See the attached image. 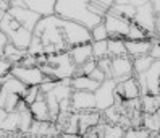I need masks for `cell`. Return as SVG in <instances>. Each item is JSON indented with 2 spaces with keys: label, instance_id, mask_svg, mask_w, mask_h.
<instances>
[{
  "label": "cell",
  "instance_id": "cell-1",
  "mask_svg": "<svg viewBox=\"0 0 160 138\" xmlns=\"http://www.w3.org/2000/svg\"><path fill=\"white\" fill-rule=\"evenodd\" d=\"M55 15L65 21L78 23L88 29H92L103 20L89 10V2L86 0H57Z\"/></svg>",
  "mask_w": 160,
  "mask_h": 138
},
{
  "label": "cell",
  "instance_id": "cell-2",
  "mask_svg": "<svg viewBox=\"0 0 160 138\" xmlns=\"http://www.w3.org/2000/svg\"><path fill=\"white\" fill-rule=\"evenodd\" d=\"M62 31H63V36H65V42H67V45H68V50L71 47H76V45L91 44L92 42L91 29H88V28H84V26L78 24V23L63 20Z\"/></svg>",
  "mask_w": 160,
  "mask_h": 138
},
{
  "label": "cell",
  "instance_id": "cell-3",
  "mask_svg": "<svg viewBox=\"0 0 160 138\" xmlns=\"http://www.w3.org/2000/svg\"><path fill=\"white\" fill-rule=\"evenodd\" d=\"M139 28L149 34V38H155V24H157V13L154 10L152 2H144L139 0L138 3V10H136V16L133 20Z\"/></svg>",
  "mask_w": 160,
  "mask_h": 138
},
{
  "label": "cell",
  "instance_id": "cell-4",
  "mask_svg": "<svg viewBox=\"0 0 160 138\" xmlns=\"http://www.w3.org/2000/svg\"><path fill=\"white\" fill-rule=\"evenodd\" d=\"M131 23L133 21H129V20H126V18L113 13L112 10L107 13L105 18H103V24H105L107 31H108L110 39H125L126 41V36L129 33Z\"/></svg>",
  "mask_w": 160,
  "mask_h": 138
},
{
  "label": "cell",
  "instance_id": "cell-5",
  "mask_svg": "<svg viewBox=\"0 0 160 138\" xmlns=\"http://www.w3.org/2000/svg\"><path fill=\"white\" fill-rule=\"evenodd\" d=\"M115 88H117V81L113 78H108L99 86V89L94 93L96 96V110L97 112H105L107 109H110L115 104Z\"/></svg>",
  "mask_w": 160,
  "mask_h": 138
},
{
  "label": "cell",
  "instance_id": "cell-6",
  "mask_svg": "<svg viewBox=\"0 0 160 138\" xmlns=\"http://www.w3.org/2000/svg\"><path fill=\"white\" fill-rule=\"evenodd\" d=\"M10 75H13L15 78H18L24 86L28 88H34V86H41L42 83L47 80V77L42 73V70L39 67L34 68H24L21 65H13L10 70Z\"/></svg>",
  "mask_w": 160,
  "mask_h": 138
},
{
  "label": "cell",
  "instance_id": "cell-7",
  "mask_svg": "<svg viewBox=\"0 0 160 138\" xmlns=\"http://www.w3.org/2000/svg\"><path fill=\"white\" fill-rule=\"evenodd\" d=\"M71 109L76 114L96 110V96H94V93H89V91H73Z\"/></svg>",
  "mask_w": 160,
  "mask_h": 138
},
{
  "label": "cell",
  "instance_id": "cell-8",
  "mask_svg": "<svg viewBox=\"0 0 160 138\" xmlns=\"http://www.w3.org/2000/svg\"><path fill=\"white\" fill-rule=\"evenodd\" d=\"M134 77V67L131 57H120L112 60V78L117 83H123Z\"/></svg>",
  "mask_w": 160,
  "mask_h": 138
},
{
  "label": "cell",
  "instance_id": "cell-9",
  "mask_svg": "<svg viewBox=\"0 0 160 138\" xmlns=\"http://www.w3.org/2000/svg\"><path fill=\"white\" fill-rule=\"evenodd\" d=\"M8 13H10L23 28H26V29L31 31V33H34L37 23H39V20H41L39 15H36L34 12H31L29 8H26V7H12L10 5Z\"/></svg>",
  "mask_w": 160,
  "mask_h": 138
},
{
  "label": "cell",
  "instance_id": "cell-10",
  "mask_svg": "<svg viewBox=\"0 0 160 138\" xmlns=\"http://www.w3.org/2000/svg\"><path fill=\"white\" fill-rule=\"evenodd\" d=\"M115 94L120 96L123 101H131V99H139L141 98V89L136 78H129L123 83H117L115 88Z\"/></svg>",
  "mask_w": 160,
  "mask_h": 138
},
{
  "label": "cell",
  "instance_id": "cell-11",
  "mask_svg": "<svg viewBox=\"0 0 160 138\" xmlns=\"http://www.w3.org/2000/svg\"><path fill=\"white\" fill-rule=\"evenodd\" d=\"M29 135L32 138H58L60 132H58L57 125H55V122H39V120H34Z\"/></svg>",
  "mask_w": 160,
  "mask_h": 138
},
{
  "label": "cell",
  "instance_id": "cell-12",
  "mask_svg": "<svg viewBox=\"0 0 160 138\" xmlns=\"http://www.w3.org/2000/svg\"><path fill=\"white\" fill-rule=\"evenodd\" d=\"M55 7H57V0H26V8H29L41 18L53 16Z\"/></svg>",
  "mask_w": 160,
  "mask_h": 138
},
{
  "label": "cell",
  "instance_id": "cell-13",
  "mask_svg": "<svg viewBox=\"0 0 160 138\" xmlns=\"http://www.w3.org/2000/svg\"><path fill=\"white\" fill-rule=\"evenodd\" d=\"M126 44V52L128 57L131 59H138V57H144V55H150L152 50V39H146V41H125Z\"/></svg>",
  "mask_w": 160,
  "mask_h": 138
},
{
  "label": "cell",
  "instance_id": "cell-14",
  "mask_svg": "<svg viewBox=\"0 0 160 138\" xmlns=\"http://www.w3.org/2000/svg\"><path fill=\"white\" fill-rule=\"evenodd\" d=\"M147 94L160 96V60H155L146 73Z\"/></svg>",
  "mask_w": 160,
  "mask_h": 138
},
{
  "label": "cell",
  "instance_id": "cell-15",
  "mask_svg": "<svg viewBox=\"0 0 160 138\" xmlns=\"http://www.w3.org/2000/svg\"><path fill=\"white\" fill-rule=\"evenodd\" d=\"M29 110L34 117V120H39V122H52L50 120V110L49 106H47V101H45V94L41 93V96L37 98L36 103H32L29 106Z\"/></svg>",
  "mask_w": 160,
  "mask_h": 138
},
{
  "label": "cell",
  "instance_id": "cell-16",
  "mask_svg": "<svg viewBox=\"0 0 160 138\" xmlns=\"http://www.w3.org/2000/svg\"><path fill=\"white\" fill-rule=\"evenodd\" d=\"M70 57L73 60V63L78 67L84 65L86 62L92 60V45L91 44H82V45H76V47H71L68 50Z\"/></svg>",
  "mask_w": 160,
  "mask_h": 138
},
{
  "label": "cell",
  "instance_id": "cell-17",
  "mask_svg": "<svg viewBox=\"0 0 160 138\" xmlns=\"http://www.w3.org/2000/svg\"><path fill=\"white\" fill-rule=\"evenodd\" d=\"M138 3L139 2H134V0H126V2H113V5H112V8L110 10L113 12V13H117V15H120V16H123V18H126V20H129V21H133L134 20V16H136V10H138Z\"/></svg>",
  "mask_w": 160,
  "mask_h": 138
},
{
  "label": "cell",
  "instance_id": "cell-18",
  "mask_svg": "<svg viewBox=\"0 0 160 138\" xmlns=\"http://www.w3.org/2000/svg\"><path fill=\"white\" fill-rule=\"evenodd\" d=\"M0 91H3V93H7V94H18V96L24 98L26 91H28V86H24L23 83L18 78H15L13 75H8L2 81V85H0Z\"/></svg>",
  "mask_w": 160,
  "mask_h": 138
},
{
  "label": "cell",
  "instance_id": "cell-19",
  "mask_svg": "<svg viewBox=\"0 0 160 138\" xmlns=\"http://www.w3.org/2000/svg\"><path fill=\"white\" fill-rule=\"evenodd\" d=\"M100 122H102V114L97 112V110L79 114V135L82 136L88 130H91V128H96Z\"/></svg>",
  "mask_w": 160,
  "mask_h": 138
},
{
  "label": "cell",
  "instance_id": "cell-20",
  "mask_svg": "<svg viewBox=\"0 0 160 138\" xmlns=\"http://www.w3.org/2000/svg\"><path fill=\"white\" fill-rule=\"evenodd\" d=\"M32 38H34V34L31 33V31H28L26 28H20V29H16L10 38H8V41H10L15 47H18V49H21V50H26L28 52V47H29V44H31V41H32Z\"/></svg>",
  "mask_w": 160,
  "mask_h": 138
},
{
  "label": "cell",
  "instance_id": "cell-21",
  "mask_svg": "<svg viewBox=\"0 0 160 138\" xmlns=\"http://www.w3.org/2000/svg\"><path fill=\"white\" fill-rule=\"evenodd\" d=\"M97 133L100 138H123L125 136V128L121 125H113V124H107L102 119V122L96 127Z\"/></svg>",
  "mask_w": 160,
  "mask_h": 138
},
{
  "label": "cell",
  "instance_id": "cell-22",
  "mask_svg": "<svg viewBox=\"0 0 160 138\" xmlns=\"http://www.w3.org/2000/svg\"><path fill=\"white\" fill-rule=\"evenodd\" d=\"M99 83L91 80L89 77H74L71 80V88L73 91H89V93H96L99 89Z\"/></svg>",
  "mask_w": 160,
  "mask_h": 138
},
{
  "label": "cell",
  "instance_id": "cell-23",
  "mask_svg": "<svg viewBox=\"0 0 160 138\" xmlns=\"http://www.w3.org/2000/svg\"><path fill=\"white\" fill-rule=\"evenodd\" d=\"M28 55V52L26 50H21V49H18V47H15V45L12 44V42H8L7 44V47H5V54H3V59L10 63V65L13 67V65H20L21 63V60Z\"/></svg>",
  "mask_w": 160,
  "mask_h": 138
},
{
  "label": "cell",
  "instance_id": "cell-24",
  "mask_svg": "<svg viewBox=\"0 0 160 138\" xmlns=\"http://www.w3.org/2000/svg\"><path fill=\"white\" fill-rule=\"evenodd\" d=\"M142 128H146L150 135H160V109L155 114L142 115Z\"/></svg>",
  "mask_w": 160,
  "mask_h": 138
},
{
  "label": "cell",
  "instance_id": "cell-25",
  "mask_svg": "<svg viewBox=\"0 0 160 138\" xmlns=\"http://www.w3.org/2000/svg\"><path fill=\"white\" fill-rule=\"evenodd\" d=\"M128 57L125 39H108V59H120Z\"/></svg>",
  "mask_w": 160,
  "mask_h": 138
},
{
  "label": "cell",
  "instance_id": "cell-26",
  "mask_svg": "<svg viewBox=\"0 0 160 138\" xmlns=\"http://www.w3.org/2000/svg\"><path fill=\"white\" fill-rule=\"evenodd\" d=\"M141 109H142V114H155L160 109V96H141Z\"/></svg>",
  "mask_w": 160,
  "mask_h": 138
},
{
  "label": "cell",
  "instance_id": "cell-27",
  "mask_svg": "<svg viewBox=\"0 0 160 138\" xmlns=\"http://www.w3.org/2000/svg\"><path fill=\"white\" fill-rule=\"evenodd\" d=\"M155 60L150 57V55H144V57H138L133 60V67H134V77L136 75H142V73H147V70L152 67V63Z\"/></svg>",
  "mask_w": 160,
  "mask_h": 138
},
{
  "label": "cell",
  "instance_id": "cell-28",
  "mask_svg": "<svg viewBox=\"0 0 160 138\" xmlns=\"http://www.w3.org/2000/svg\"><path fill=\"white\" fill-rule=\"evenodd\" d=\"M92 45V59L94 60H102L108 57V41H100V42H91Z\"/></svg>",
  "mask_w": 160,
  "mask_h": 138
},
{
  "label": "cell",
  "instance_id": "cell-29",
  "mask_svg": "<svg viewBox=\"0 0 160 138\" xmlns=\"http://www.w3.org/2000/svg\"><path fill=\"white\" fill-rule=\"evenodd\" d=\"M146 39H150L149 34L133 21L131 23V28H129V33L126 36V41H146Z\"/></svg>",
  "mask_w": 160,
  "mask_h": 138
},
{
  "label": "cell",
  "instance_id": "cell-30",
  "mask_svg": "<svg viewBox=\"0 0 160 138\" xmlns=\"http://www.w3.org/2000/svg\"><path fill=\"white\" fill-rule=\"evenodd\" d=\"M91 36H92V42H100V41H108V31L103 21L100 24H97L96 28H92L91 29Z\"/></svg>",
  "mask_w": 160,
  "mask_h": 138
},
{
  "label": "cell",
  "instance_id": "cell-31",
  "mask_svg": "<svg viewBox=\"0 0 160 138\" xmlns=\"http://www.w3.org/2000/svg\"><path fill=\"white\" fill-rule=\"evenodd\" d=\"M28 54L34 55V57H41V55H44V44H42L41 38H37V36L32 38L29 47H28Z\"/></svg>",
  "mask_w": 160,
  "mask_h": 138
},
{
  "label": "cell",
  "instance_id": "cell-32",
  "mask_svg": "<svg viewBox=\"0 0 160 138\" xmlns=\"http://www.w3.org/2000/svg\"><path fill=\"white\" fill-rule=\"evenodd\" d=\"M96 68H97V60L92 59V60L86 62L84 65L78 67V68H76V73H74V77H89Z\"/></svg>",
  "mask_w": 160,
  "mask_h": 138
},
{
  "label": "cell",
  "instance_id": "cell-33",
  "mask_svg": "<svg viewBox=\"0 0 160 138\" xmlns=\"http://www.w3.org/2000/svg\"><path fill=\"white\" fill-rule=\"evenodd\" d=\"M41 96V89H39V86H34V88H28V91H26V94H24V103L28 104V106H31L32 103H36L37 101V98Z\"/></svg>",
  "mask_w": 160,
  "mask_h": 138
},
{
  "label": "cell",
  "instance_id": "cell-34",
  "mask_svg": "<svg viewBox=\"0 0 160 138\" xmlns=\"http://www.w3.org/2000/svg\"><path fill=\"white\" fill-rule=\"evenodd\" d=\"M150 133L146 130V128H129V130L125 132V136L123 138H149Z\"/></svg>",
  "mask_w": 160,
  "mask_h": 138
},
{
  "label": "cell",
  "instance_id": "cell-35",
  "mask_svg": "<svg viewBox=\"0 0 160 138\" xmlns=\"http://www.w3.org/2000/svg\"><path fill=\"white\" fill-rule=\"evenodd\" d=\"M97 68H100L107 75V78H112V59H102L97 62Z\"/></svg>",
  "mask_w": 160,
  "mask_h": 138
},
{
  "label": "cell",
  "instance_id": "cell-36",
  "mask_svg": "<svg viewBox=\"0 0 160 138\" xmlns=\"http://www.w3.org/2000/svg\"><path fill=\"white\" fill-rule=\"evenodd\" d=\"M10 70H12L10 63H8L5 59H0V85H2V81L10 75Z\"/></svg>",
  "mask_w": 160,
  "mask_h": 138
},
{
  "label": "cell",
  "instance_id": "cell-37",
  "mask_svg": "<svg viewBox=\"0 0 160 138\" xmlns=\"http://www.w3.org/2000/svg\"><path fill=\"white\" fill-rule=\"evenodd\" d=\"M89 78H91V80H94V81H97L99 85H102V83L105 81V80H108V78H107V75H105V73H103L100 68H96V70H94V72L91 73V75H89Z\"/></svg>",
  "mask_w": 160,
  "mask_h": 138
},
{
  "label": "cell",
  "instance_id": "cell-38",
  "mask_svg": "<svg viewBox=\"0 0 160 138\" xmlns=\"http://www.w3.org/2000/svg\"><path fill=\"white\" fill-rule=\"evenodd\" d=\"M10 42L8 41V38L7 36L0 31V59H3V54H5V47H7V44Z\"/></svg>",
  "mask_w": 160,
  "mask_h": 138
},
{
  "label": "cell",
  "instance_id": "cell-39",
  "mask_svg": "<svg viewBox=\"0 0 160 138\" xmlns=\"http://www.w3.org/2000/svg\"><path fill=\"white\" fill-rule=\"evenodd\" d=\"M82 138H100V136L97 133V128H91V130H88L86 133L82 135Z\"/></svg>",
  "mask_w": 160,
  "mask_h": 138
},
{
  "label": "cell",
  "instance_id": "cell-40",
  "mask_svg": "<svg viewBox=\"0 0 160 138\" xmlns=\"http://www.w3.org/2000/svg\"><path fill=\"white\" fill-rule=\"evenodd\" d=\"M155 38L160 41V15H157V24H155Z\"/></svg>",
  "mask_w": 160,
  "mask_h": 138
},
{
  "label": "cell",
  "instance_id": "cell-41",
  "mask_svg": "<svg viewBox=\"0 0 160 138\" xmlns=\"http://www.w3.org/2000/svg\"><path fill=\"white\" fill-rule=\"evenodd\" d=\"M8 114H10V112H7L5 109H2V107H0V125L3 124V120H5V119L8 117Z\"/></svg>",
  "mask_w": 160,
  "mask_h": 138
},
{
  "label": "cell",
  "instance_id": "cell-42",
  "mask_svg": "<svg viewBox=\"0 0 160 138\" xmlns=\"http://www.w3.org/2000/svg\"><path fill=\"white\" fill-rule=\"evenodd\" d=\"M7 138H32L31 135H26V133H15V135H10Z\"/></svg>",
  "mask_w": 160,
  "mask_h": 138
},
{
  "label": "cell",
  "instance_id": "cell-43",
  "mask_svg": "<svg viewBox=\"0 0 160 138\" xmlns=\"http://www.w3.org/2000/svg\"><path fill=\"white\" fill-rule=\"evenodd\" d=\"M58 138H82L81 135H70V133H62Z\"/></svg>",
  "mask_w": 160,
  "mask_h": 138
},
{
  "label": "cell",
  "instance_id": "cell-44",
  "mask_svg": "<svg viewBox=\"0 0 160 138\" xmlns=\"http://www.w3.org/2000/svg\"><path fill=\"white\" fill-rule=\"evenodd\" d=\"M152 5H154L155 13H157V15H160V0H158V2H152Z\"/></svg>",
  "mask_w": 160,
  "mask_h": 138
}]
</instances>
